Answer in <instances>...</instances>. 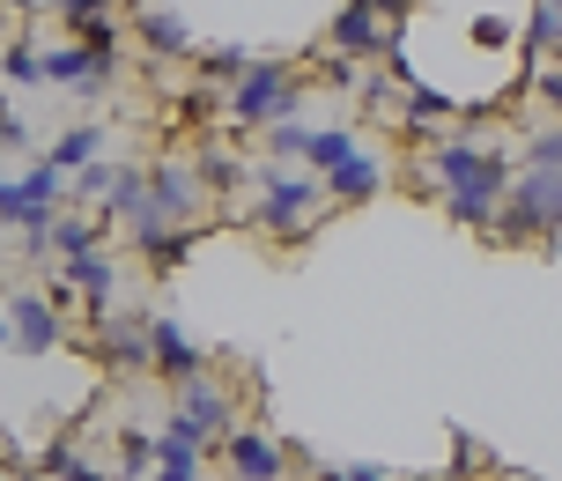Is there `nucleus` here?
I'll list each match as a JSON object with an SVG mask.
<instances>
[{"mask_svg":"<svg viewBox=\"0 0 562 481\" xmlns=\"http://www.w3.org/2000/svg\"><path fill=\"white\" fill-rule=\"evenodd\" d=\"M429 170H437V186H445L451 223H467V230H488V223H496L504 186H510V164L496 156V148H481V142H445L437 156H429Z\"/></svg>","mask_w":562,"mask_h":481,"instance_id":"f257e3e1","label":"nucleus"},{"mask_svg":"<svg viewBox=\"0 0 562 481\" xmlns=\"http://www.w3.org/2000/svg\"><path fill=\"white\" fill-rule=\"evenodd\" d=\"M296 97H304V82H296L289 59H245V75L229 82V119L267 134L281 119H296Z\"/></svg>","mask_w":562,"mask_h":481,"instance_id":"f03ea898","label":"nucleus"},{"mask_svg":"<svg viewBox=\"0 0 562 481\" xmlns=\"http://www.w3.org/2000/svg\"><path fill=\"white\" fill-rule=\"evenodd\" d=\"M496 237L504 245H526V237H555L562 230V170H526L518 186H504V208H496Z\"/></svg>","mask_w":562,"mask_h":481,"instance_id":"7ed1b4c3","label":"nucleus"},{"mask_svg":"<svg viewBox=\"0 0 562 481\" xmlns=\"http://www.w3.org/2000/svg\"><path fill=\"white\" fill-rule=\"evenodd\" d=\"M252 186H259L252 223L274 230V237H304V223L326 208V186H318V178H304V170H274V164H267Z\"/></svg>","mask_w":562,"mask_h":481,"instance_id":"20e7f679","label":"nucleus"},{"mask_svg":"<svg viewBox=\"0 0 562 481\" xmlns=\"http://www.w3.org/2000/svg\"><path fill=\"white\" fill-rule=\"evenodd\" d=\"M164 437H178V445H215V437H229V393L200 370V378H186L178 385V407L164 415Z\"/></svg>","mask_w":562,"mask_h":481,"instance_id":"39448f33","label":"nucleus"},{"mask_svg":"<svg viewBox=\"0 0 562 481\" xmlns=\"http://www.w3.org/2000/svg\"><path fill=\"white\" fill-rule=\"evenodd\" d=\"M223 459H229V481H289V445L274 429H229Z\"/></svg>","mask_w":562,"mask_h":481,"instance_id":"423d86ee","label":"nucleus"},{"mask_svg":"<svg viewBox=\"0 0 562 481\" xmlns=\"http://www.w3.org/2000/svg\"><path fill=\"white\" fill-rule=\"evenodd\" d=\"M148 370H156V378H170V385H186V378H200V370H207V356L186 340V326H178V318H156V312H148Z\"/></svg>","mask_w":562,"mask_h":481,"instance_id":"0eeeda50","label":"nucleus"},{"mask_svg":"<svg viewBox=\"0 0 562 481\" xmlns=\"http://www.w3.org/2000/svg\"><path fill=\"white\" fill-rule=\"evenodd\" d=\"M89 356L112 370H148V318H97L89 326Z\"/></svg>","mask_w":562,"mask_h":481,"instance_id":"6e6552de","label":"nucleus"},{"mask_svg":"<svg viewBox=\"0 0 562 481\" xmlns=\"http://www.w3.org/2000/svg\"><path fill=\"white\" fill-rule=\"evenodd\" d=\"M148 208L164 215V223H193L200 215V178H193V164H156L148 170Z\"/></svg>","mask_w":562,"mask_h":481,"instance_id":"1a4fd4ad","label":"nucleus"},{"mask_svg":"<svg viewBox=\"0 0 562 481\" xmlns=\"http://www.w3.org/2000/svg\"><path fill=\"white\" fill-rule=\"evenodd\" d=\"M67 289L82 297V312H89V326L97 318H112L119 312V267L104 253H82V259H67Z\"/></svg>","mask_w":562,"mask_h":481,"instance_id":"9d476101","label":"nucleus"},{"mask_svg":"<svg viewBox=\"0 0 562 481\" xmlns=\"http://www.w3.org/2000/svg\"><path fill=\"white\" fill-rule=\"evenodd\" d=\"M8 334H15V348L23 356H45V348H59V312L37 297V289H23V297H8Z\"/></svg>","mask_w":562,"mask_h":481,"instance_id":"9b49d317","label":"nucleus"},{"mask_svg":"<svg viewBox=\"0 0 562 481\" xmlns=\"http://www.w3.org/2000/svg\"><path fill=\"white\" fill-rule=\"evenodd\" d=\"M393 37L378 30V15L370 8H340L334 15V30H326V53H340V59H363V53H385Z\"/></svg>","mask_w":562,"mask_h":481,"instance_id":"f8f14e48","label":"nucleus"},{"mask_svg":"<svg viewBox=\"0 0 562 481\" xmlns=\"http://www.w3.org/2000/svg\"><path fill=\"white\" fill-rule=\"evenodd\" d=\"M134 30H140V45H148L156 59L193 53V30H186V15H178V8H156V0H148V8L134 15Z\"/></svg>","mask_w":562,"mask_h":481,"instance_id":"ddd939ff","label":"nucleus"},{"mask_svg":"<svg viewBox=\"0 0 562 481\" xmlns=\"http://www.w3.org/2000/svg\"><path fill=\"white\" fill-rule=\"evenodd\" d=\"M378 178H385V170H378L363 148H356V156H348V164H334L318 186H326V200H334V208H363V200L378 193Z\"/></svg>","mask_w":562,"mask_h":481,"instance_id":"4468645a","label":"nucleus"},{"mask_svg":"<svg viewBox=\"0 0 562 481\" xmlns=\"http://www.w3.org/2000/svg\"><path fill=\"white\" fill-rule=\"evenodd\" d=\"M193 178H200V193L229 200V193H237V186H245V164H237V156H229V148L200 142V156H193Z\"/></svg>","mask_w":562,"mask_h":481,"instance_id":"2eb2a0df","label":"nucleus"},{"mask_svg":"<svg viewBox=\"0 0 562 481\" xmlns=\"http://www.w3.org/2000/svg\"><path fill=\"white\" fill-rule=\"evenodd\" d=\"M97 148H104V126H67V134H59L53 142V156H45V164H59V170H82V164H97Z\"/></svg>","mask_w":562,"mask_h":481,"instance_id":"dca6fc26","label":"nucleus"},{"mask_svg":"<svg viewBox=\"0 0 562 481\" xmlns=\"http://www.w3.org/2000/svg\"><path fill=\"white\" fill-rule=\"evenodd\" d=\"M148 481H200V452H193V445H178V437H156Z\"/></svg>","mask_w":562,"mask_h":481,"instance_id":"f3484780","label":"nucleus"},{"mask_svg":"<svg viewBox=\"0 0 562 481\" xmlns=\"http://www.w3.org/2000/svg\"><path fill=\"white\" fill-rule=\"evenodd\" d=\"M304 156H311L318 170H334V164H348V156H356V134H348V126H311Z\"/></svg>","mask_w":562,"mask_h":481,"instance_id":"a211bd4d","label":"nucleus"},{"mask_svg":"<svg viewBox=\"0 0 562 481\" xmlns=\"http://www.w3.org/2000/svg\"><path fill=\"white\" fill-rule=\"evenodd\" d=\"M59 15L75 37H97V30H112V0H59Z\"/></svg>","mask_w":562,"mask_h":481,"instance_id":"6ab92c4d","label":"nucleus"},{"mask_svg":"<svg viewBox=\"0 0 562 481\" xmlns=\"http://www.w3.org/2000/svg\"><path fill=\"white\" fill-rule=\"evenodd\" d=\"M526 170H562V126H533L526 134Z\"/></svg>","mask_w":562,"mask_h":481,"instance_id":"aec40b11","label":"nucleus"},{"mask_svg":"<svg viewBox=\"0 0 562 481\" xmlns=\"http://www.w3.org/2000/svg\"><path fill=\"white\" fill-rule=\"evenodd\" d=\"M148 459H156V437H148V429H126V437H119V467H126V481L148 474Z\"/></svg>","mask_w":562,"mask_h":481,"instance_id":"412c9836","label":"nucleus"},{"mask_svg":"<svg viewBox=\"0 0 562 481\" xmlns=\"http://www.w3.org/2000/svg\"><path fill=\"white\" fill-rule=\"evenodd\" d=\"M45 474H59V481H104V467H89L82 452H67V445H53V452H45Z\"/></svg>","mask_w":562,"mask_h":481,"instance_id":"4be33fe9","label":"nucleus"},{"mask_svg":"<svg viewBox=\"0 0 562 481\" xmlns=\"http://www.w3.org/2000/svg\"><path fill=\"white\" fill-rule=\"evenodd\" d=\"M311 142V126H296V119H281V126H267V148H274V164H296Z\"/></svg>","mask_w":562,"mask_h":481,"instance_id":"5701e85b","label":"nucleus"},{"mask_svg":"<svg viewBox=\"0 0 562 481\" xmlns=\"http://www.w3.org/2000/svg\"><path fill=\"white\" fill-rule=\"evenodd\" d=\"M200 75H207V89H229V82H237V75H245V53H237V45H215Z\"/></svg>","mask_w":562,"mask_h":481,"instance_id":"b1692460","label":"nucleus"},{"mask_svg":"<svg viewBox=\"0 0 562 481\" xmlns=\"http://www.w3.org/2000/svg\"><path fill=\"white\" fill-rule=\"evenodd\" d=\"M533 53H562V0H540V15H533Z\"/></svg>","mask_w":562,"mask_h":481,"instance_id":"393cba45","label":"nucleus"},{"mask_svg":"<svg viewBox=\"0 0 562 481\" xmlns=\"http://www.w3.org/2000/svg\"><path fill=\"white\" fill-rule=\"evenodd\" d=\"M8 82L15 89H45V59L30 53V45H15V53H8Z\"/></svg>","mask_w":562,"mask_h":481,"instance_id":"a878e982","label":"nucleus"},{"mask_svg":"<svg viewBox=\"0 0 562 481\" xmlns=\"http://www.w3.org/2000/svg\"><path fill=\"white\" fill-rule=\"evenodd\" d=\"M0 148H30V126L8 112V104H0Z\"/></svg>","mask_w":562,"mask_h":481,"instance_id":"bb28decb","label":"nucleus"},{"mask_svg":"<svg viewBox=\"0 0 562 481\" xmlns=\"http://www.w3.org/2000/svg\"><path fill=\"white\" fill-rule=\"evenodd\" d=\"M540 97H548V104L562 112V67H540Z\"/></svg>","mask_w":562,"mask_h":481,"instance_id":"cd10ccee","label":"nucleus"},{"mask_svg":"<svg viewBox=\"0 0 562 481\" xmlns=\"http://www.w3.org/2000/svg\"><path fill=\"white\" fill-rule=\"evenodd\" d=\"M356 8H370V15H378V23H385V15H407V8H415V0H356Z\"/></svg>","mask_w":562,"mask_h":481,"instance_id":"c85d7f7f","label":"nucleus"},{"mask_svg":"<svg viewBox=\"0 0 562 481\" xmlns=\"http://www.w3.org/2000/svg\"><path fill=\"white\" fill-rule=\"evenodd\" d=\"M340 481H385V467H356V474H340Z\"/></svg>","mask_w":562,"mask_h":481,"instance_id":"c756f323","label":"nucleus"},{"mask_svg":"<svg viewBox=\"0 0 562 481\" xmlns=\"http://www.w3.org/2000/svg\"><path fill=\"white\" fill-rule=\"evenodd\" d=\"M0 348H15V334H8V318H0Z\"/></svg>","mask_w":562,"mask_h":481,"instance_id":"7c9ffc66","label":"nucleus"},{"mask_svg":"<svg viewBox=\"0 0 562 481\" xmlns=\"http://www.w3.org/2000/svg\"><path fill=\"white\" fill-rule=\"evenodd\" d=\"M0 193H8V178H0Z\"/></svg>","mask_w":562,"mask_h":481,"instance_id":"2f4dec72","label":"nucleus"}]
</instances>
